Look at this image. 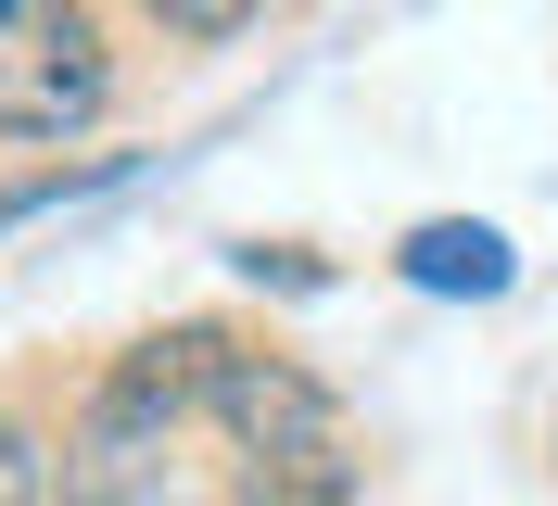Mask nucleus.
Returning <instances> with one entry per match:
<instances>
[{
    "instance_id": "1",
    "label": "nucleus",
    "mask_w": 558,
    "mask_h": 506,
    "mask_svg": "<svg viewBox=\"0 0 558 506\" xmlns=\"http://www.w3.org/2000/svg\"><path fill=\"white\" fill-rule=\"evenodd\" d=\"M191 418H204V393H191V330L128 342V355L76 393L64 456H51V494H64V506H153Z\"/></svg>"
},
{
    "instance_id": "2",
    "label": "nucleus",
    "mask_w": 558,
    "mask_h": 506,
    "mask_svg": "<svg viewBox=\"0 0 558 506\" xmlns=\"http://www.w3.org/2000/svg\"><path fill=\"white\" fill-rule=\"evenodd\" d=\"M191 393H204V418L229 431L242 469L343 443V393H330L305 355H279V342H254V330H216V317H191Z\"/></svg>"
},
{
    "instance_id": "3",
    "label": "nucleus",
    "mask_w": 558,
    "mask_h": 506,
    "mask_svg": "<svg viewBox=\"0 0 558 506\" xmlns=\"http://www.w3.org/2000/svg\"><path fill=\"white\" fill-rule=\"evenodd\" d=\"M114 101V38L89 0H0V139H76Z\"/></svg>"
},
{
    "instance_id": "4",
    "label": "nucleus",
    "mask_w": 558,
    "mask_h": 506,
    "mask_svg": "<svg viewBox=\"0 0 558 506\" xmlns=\"http://www.w3.org/2000/svg\"><path fill=\"white\" fill-rule=\"evenodd\" d=\"M393 267H407L418 292H508V240H495L483 215H432V229L393 240Z\"/></svg>"
},
{
    "instance_id": "5",
    "label": "nucleus",
    "mask_w": 558,
    "mask_h": 506,
    "mask_svg": "<svg viewBox=\"0 0 558 506\" xmlns=\"http://www.w3.org/2000/svg\"><path fill=\"white\" fill-rule=\"evenodd\" d=\"M140 26H166V38H191V51H216V38L267 26V0H140Z\"/></svg>"
},
{
    "instance_id": "6",
    "label": "nucleus",
    "mask_w": 558,
    "mask_h": 506,
    "mask_svg": "<svg viewBox=\"0 0 558 506\" xmlns=\"http://www.w3.org/2000/svg\"><path fill=\"white\" fill-rule=\"evenodd\" d=\"M0 506H51V443L0 405Z\"/></svg>"
},
{
    "instance_id": "7",
    "label": "nucleus",
    "mask_w": 558,
    "mask_h": 506,
    "mask_svg": "<svg viewBox=\"0 0 558 506\" xmlns=\"http://www.w3.org/2000/svg\"><path fill=\"white\" fill-rule=\"evenodd\" d=\"M229 506H267V494H229Z\"/></svg>"
}]
</instances>
